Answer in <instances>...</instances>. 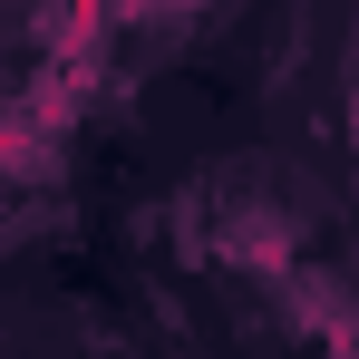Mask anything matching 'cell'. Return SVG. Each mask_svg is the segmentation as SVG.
Listing matches in <instances>:
<instances>
[{
	"label": "cell",
	"instance_id": "1",
	"mask_svg": "<svg viewBox=\"0 0 359 359\" xmlns=\"http://www.w3.org/2000/svg\"><path fill=\"white\" fill-rule=\"evenodd\" d=\"M59 136H68V78H20V88H0V204L29 194V184L59 165Z\"/></svg>",
	"mask_w": 359,
	"mask_h": 359
}]
</instances>
